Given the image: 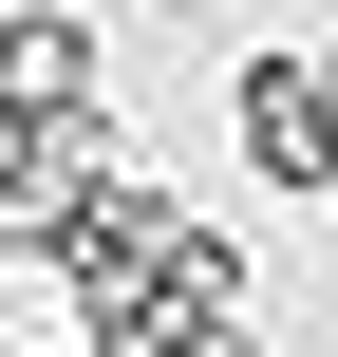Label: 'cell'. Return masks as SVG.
<instances>
[{"mask_svg":"<svg viewBox=\"0 0 338 357\" xmlns=\"http://www.w3.org/2000/svg\"><path fill=\"white\" fill-rule=\"evenodd\" d=\"M245 357H263V339H245Z\"/></svg>","mask_w":338,"mask_h":357,"instance_id":"6","label":"cell"},{"mask_svg":"<svg viewBox=\"0 0 338 357\" xmlns=\"http://www.w3.org/2000/svg\"><path fill=\"white\" fill-rule=\"evenodd\" d=\"M188 226H207V207H188L169 169H113V188H94V207L56 226V301H75V320H113V301H132V282H151V264L188 245Z\"/></svg>","mask_w":338,"mask_h":357,"instance_id":"2","label":"cell"},{"mask_svg":"<svg viewBox=\"0 0 338 357\" xmlns=\"http://www.w3.org/2000/svg\"><path fill=\"white\" fill-rule=\"evenodd\" d=\"M0 357H94V339H0Z\"/></svg>","mask_w":338,"mask_h":357,"instance_id":"4","label":"cell"},{"mask_svg":"<svg viewBox=\"0 0 338 357\" xmlns=\"http://www.w3.org/2000/svg\"><path fill=\"white\" fill-rule=\"evenodd\" d=\"M0 94L19 113H113V38L75 0H0Z\"/></svg>","mask_w":338,"mask_h":357,"instance_id":"3","label":"cell"},{"mask_svg":"<svg viewBox=\"0 0 338 357\" xmlns=\"http://www.w3.org/2000/svg\"><path fill=\"white\" fill-rule=\"evenodd\" d=\"M320 94H338V38H320Z\"/></svg>","mask_w":338,"mask_h":357,"instance_id":"5","label":"cell"},{"mask_svg":"<svg viewBox=\"0 0 338 357\" xmlns=\"http://www.w3.org/2000/svg\"><path fill=\"white\" fill-rule=\"evenodd\" d=\"M226 132H245V188H282V207H338V94H320V38L245 56V75H226Z\"/></svg>","mask_w":338,"mask_h":357,"instance_id":"1","label":"cell"}]
</instances>
